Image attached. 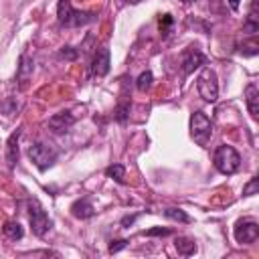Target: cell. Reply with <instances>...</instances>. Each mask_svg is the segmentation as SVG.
<instances>
[{"instance_id": "6da1fadb", "label": "cell", "mask_w": 259, "mask_h": 259, "mask_svg": "<svg viewBox=\"0 0 259 259\" xmlns=\"http://www.w3.org/2000/svg\"><path fill=\"white\" fill-rule=\"evenodd\" d=\"M57 18L63 26H85L89 22L95 20V14L93 12H79L71 6L69 0H59V6H57Z\"/></svg>"}, {"instance_id": "7a4b0ae2", "label": "cell", "mask_w": 259, "mask_h": 259, "mask_svg": "<svg viewBox=\"0 0 259 259\" xmlns=\"http://www.w3.org/2000/svg\"><path fill=\"white\" fill-rule=\"evenodd\" d=\"M212 162H214V168L221 174H235L239 170V166H241V156L233 146L223 144V146L217 148Z\"/></svg>"}, {"instance_id": "3957f363", "label": "cell", "mask_w": 259, "mask_h": 259, "mask_svg": "<svg viewBox=\"0 0 259 259\" xmlns=\"http://www.w3.org/2000/svg\"><path fill=\"white\" fill-rule=\"evenodd\" d=\"M212 136V123L206 117V113L202 111H194L190 115V138L198 144V146H206L208 140Z\"/></svg>"}, {"instance_id": "277c9868", "label": "cell", "mask_w": 259, "mask_h": 259, "mask_svg": "<svg viewBox=\"0 0 259 259\" xmlns=\"http://www.w3.org/2000/svg\"><path fill=\"white\" fill-rule=\"evenodd\" d=\"M28 158L30 162L38 168V170H47L55 164L57 160V150L51 146V144H45V142H36L28 148Z\"/></svg>"}, {"instance_id": "5b68a950", "label": "cell", "mask_w": 259, "mask_h": 259, "mask_svg": "<svg viewBox=\"0 0 259 259\" xmlns=\"http://www.w3.org/2000/svg\"><path fill=\"white\" fill-rule=\"evenodd\" d=\"M196 89H198V95L204 99V101H217L219 97V81H217V73L210 69V67H204L196 79Z\"/></svg>"}, {"instance_id": "8992f818", "label": "cell", "mask_w": 259, "mask_h": 259, "mask_svg": "<svg viewBox=\"0 0 259 259\" xmlns=\"http://www.w3.org/2000/svg\"><path fill=\"white\" fill-rule=\"evenodd\" d=\"M28 219H30L32 233L38 235V237H42L51 229V219H49L47 210L42 208V204L38 200H30L28 202Z\"/></svg>"}, {"instance_id": "52a82bcc", "label": "cell", "mask_w": 259, "mask_h": 259, "mask_svg": "<svg viewBox=\"0 0 259 259\" xmlns=\"http://www.w3.org/2000/svg\"><path fill=\"white\" fill-rule=\"evenodd\" d=\"M259 237V225L255 221H239L235 225V239L237 243H253Z\"/></svg>"}, {"instance_id": "ba28073f", "label": "cell", "mask_w": 259, "mask_h": 259, "mask_svg": "<svg viewBox=\"0 0 259 259\" xmlns=\"http://www.w3.org/2000/svg\"><path fill=\"white\" fill-rule=\"evenodd\" d=\"M204 63V55L196 49V47H188L184 53H182V73L188 75L192 73L196 67H200Z\"/></svg>"}, {"instance_id": "9c48e42d", "label": "cell", "mask_w": 259, "mask_h": 259, "mask_svg": "<svg viewBox=\"0 0 259 259\" xmlns=\"http://www.w3.org/2000/svg\"><path fill=\"white\" fill-rule=\"evenodd\" d=\"M109 71V49L101 47L97 49L95 57H93V65H91V75L93 77H105Z\"/></svg>"}, {"instance_id": "30bf717a", "label": "cell", "mask_w": 259, "mask_h": 259, "mask_svg": "<svg viewBox=\"0 0 259 259\" xmlns=\"http://www.w3.org/2000/svg\"><path fill=\"white\" fill-rule=\"evenodd\" d=\"M75 123V115L69 113V111H61V113H55L51 119H49V127L55 132V134H65L69 132V127Z\"/></svg>"}, {"instance_id": "8fae6325", "label": "cell", "mask_w": 259, "mask_h": 259, "mask_svg": "<svg viewBox=\"0 0 259 259\" xmlns=\"http://www.w3.org/2000/svg\"><path fill=\"white\" fill-rule=\"evenodd\" d=\"M32 71H34V63H32V59H30L28 55H20L16 79H18V83H20V87H22V89H24V87H26V83L30 81V77H32Z\"/></svg>"}, {"instance_id": "7c38bea8", "label": "cell", "mask_w": 259, "mask_h": 259, "mask_svg": "<svg viewBox=\"0 0 259 259\" xmlns=\"http://www.w3.org/2000/svg\"><path fill=\"white\" fill-rule=\"evenodd\" d=\"M245 103H247V109L251 113L253 119H259V89L255 83L247 85L245 89Z\"/></svg>"}, {"instance_id": "4fadbf2b", "label": "cell", "mask_w": 259, "mask_h": 259, "mask_svg": "<svg viewBox=\"0 0 259 259\" xmlns=\"http://www.w3.org/2000/svg\"><path fill=\"white\" fill-rule=\"evenodd\" d=\"M20 134H22L20 130L12 132L10 138H8V142H6V162H8L10 168H14V164L18 162V142H20Z\"/></svg>"}, {"instance_id": "5bb4252c", "label": "cell", "mask_w": 259, "mask_h": 259, "mask_svg": "<svg viewBox=\"0 0 259 259\" xmlns=\"http://www.w3.org/2000/svg\"><path fill=\"white\" fill-rule=\"evenodd\" d=\"M71 212H73V217H77V219H89V217H93L95 208H93V204H91L87 198H81V200H75V202H73Z\"/></svg>"}, {"instance_id": "9a60e30c", "label": "cell", "mask_w": 259, "mask_h": 259, "mask_svg": "<svg viewBox=\"0 0 259 259\" xmlns=\"http://www.w3.org/2000/svg\"><path fill=\"white\" fill-rule=\"evenodd\" d=\"M20 107H22V103L16 99V97H6L2 103H0V113L2 115H6V117H12L14 113H18L20 111Z\"/></svg>"}, {"instance_id": "2e32d148", "label": "cell", "mask_w": 259, "mask_h": 259, "mask_svg": "<svg viewBox=\"0 0 259 259\" xmlns=\"http://www.w3.org/2000/svg\"><path fill=\"white\" fill-rule=\"evenodd\" d=\"M2 233L10 239V241H18L24 237V229L20 227V223H14V221H8L4 227H2Z\"/></svg>"}, {"instance_id": "e0dca14e", "label": "cell", "mask_w": 259, "mask_h": 259, "mask_svg": "<svg viewBox=\"0 0 259 259\" xmlns=\"http://www.w3.org/2000/svg\"><path fill=\"white\" fill-rule=\"evenodd\" d=\"M174 247H176V251L180 255H192L196 251V243L192 239H188V237H178L174 241Z\"/></svg>"}, {"instance_id": "ac0fdd59", "label": "cell", "mask_w": 259, "mask_h": 259, "mask_svg": "<svg viewBox=\"0 0 259 259\" xmlns=\"http://www.w3.org/2000/svg\"><path fill=\"white\" fill-rule=\"evenodd\" d=\"M164 214H166V219H170V221H178V223H190V221H192L182 208H166Z\"/></svg>"}, {"instance_id": "d6986e66", "label": "cell", "mask_w": 259, "mask_h": 259, "mask_svg": "<svg viewBox=\"0 0 259 259\" xmlns=\"http://www.w3.org/2000/svg\"><path fill=\"white\" fill-rule=\"evenodd\" d=\"M152 83H154V75H152V71H144V73L138 77L136 87H138L140 91H148V89L152 87Z\"/></svg>"}, {"instance_id": "ffe728a7", "label": "cell", "mask_w": 259, "mask_h": 259, "mask_svg": "<svg viewBox=\"0 0 259 259\" xmlns=\"http://www.w3.org/2000/svg\"><path fill=\"white\" fill-rule=\"evenodd\" d=\"M105 174H107L109 178H113L115 182H123V176H125V168H123L121 164H111V166L105 170Z\"/></svg>"}, {"instance_id": "44dd1931", "label": "cell", "mask_w": 259, "mask_h": 259, "mask_svg": "<svg viewBox=\"0 0 259 259\" xmlns=\"http://www.w3.org/2000/svg\"><path fill=\"white\" fill-rule=\"evenodd\" d=\"M241 53H243L245 57H253V55H257V53H259V45H257V40L251 38L249 42H245V45L241 47Z\"/></svg>"}, {"instance_id": "7402d4cb", "label": "cell", "mask_w": 259, "mask_h": 259, "mask_svg": "<svg viewBox=\"0 0 259 259\" xmlns=\"http://www.w3.org/2000/svg\"><path fill=\"white\" fill-rule=\"evenodd\" d=\"M127 115H130V103H127V101H123V103H119V105H117V109H115L113 117H115L117 121H125V119H127Z\"/></svg>"}, {"instance_id": "603a6c76", "label": "cell", "mask_w": 259, "mask_h": 259, "mask_svg": "<svg viewBox=\"0 0 259 259\" xmlns=\"http://www.w3.org/2000/svg\"><path fill=\"white\" fill-rule=\"evenodd\" d=\"M257 190H259V180L257 178H251L243 186V196H253V194H257Z\"/></svg>"}, {"instance_id": "cb8c5ba5", "label": "cell", "mask_w": 259, "mask_h": 259, "mask_svg": "<svg viewBox=\"0 0 259 259\" xmlns=\"http://www.w3.org/2000/svg\"><path fill=\"white\" fill-rule=\"evenodd\" d=\"M172 231L170 229H162V227H154V229H150V231H146L144 235L146 237H164V235H170Z\"/></svg>"}, {"instance_id": "d4e9b609", "label": "cell", "mask_w": 259, "mask_h": 259, "mask_svg": "<svg viewBox=\"0 0 259 259\" xmlns=\"http://www.w3.org/2000/svg\"><path fill=\"white\" fill-rule=\"evenodd\" d=\"M125 245H127V239H119V241H113V243L109 245V251H111V253H117V251H121Z\"/></svg>"}, {"instance_id": "484cf974", "label": "cell", "mask_w": 259, "mask_h": 259, "mask_svg": "<svg viewBox=\"0 0 259 259\" xmlns=\"http://www.w3.org/2000/svg\"><path fill=\"white\" fill-rule=\"evenodd\" d=\"M170 24H172V16H170V14H164V16L160 18V28H162V30H166Z\"/></svg>"}, {"instance_id": "4316f807", "label": "cell", "mask_w": 259, "mask_h": 259, "mask_svg": "<svg viewBox=\"0 0 259 259\" xmlns=\"http://www.w3.org/2000/svg\"><path fill=\"white\" fill-rule=\"evenodd\" d=\"M61 55H63V57H67V59H71V61L77 57V53H75L71 47H65V49H61Z\"/></svg>"}, {"instance_id": "83f0119b", "label": "cell", "mask_w": 259, "mask_h": 259, "mask_svg": "<svg viewBox=\"0 0 259 259\" xmlns=\"http://www.w3.org/2000/svg\"><path fill=\"white\" fill-rule=\"evenodd\" d=\"M136 219H138L136 214H134V217H123V219H121V225H123V227H130V225H132Z\"/></svg>"}, {"instance_id": "f1b7e54d", "label": "cell", "mask_w": 259, "mask_h": 259, "mask_svg": "<svg viewBox=\"0 0 259 259\" xmlns=\"http://www.w3.org/2000/svg\"><path fill=\"white\" fill-rule=\"evenodd\" d=\"M239 2H241V0H229V6H231L233 10H237V8H239Z\"/></svg>"}, {"instance_id": "f546056e", "label": "cell", "mask_w": 259, "mask_h": 259, "mask_svg": "<svg viewBox=\"0 0 259 259\" xmlns=\"http://www.w3.org/2000/svg\"><path fill=\"white\" fill-rule=\"evenodd\" d=\"M123 2H127V4H138L140 0H123Z\"/></svg>"}, {"instance_id": "4dcf8cb0", "label": "cell", "mask_w": 259, "mask_h": 259, "mask_svg": "<svg viewBox=\"0 0 259 259\" xmlns=\"http://www.w3.org/2000/svg\"><path fill=\"white\" fill-rule=\"evenodd\" d=\"M180 2H188V0H180Z\"/></svg>"}, {"instance_id": "1f68e13d", "label": "cell", "mask_w": 259, "mask_h": 259, "mask_svg": "<svg viewBox=\"0 0 259 259\" xmlns=\"http://www.w3.org/2000/svg\"><path fill=\"white\" fill-rule=\"evenodd\" d=\"M188 2H190V0H188Z\"/></svg>"}]
</instances>
